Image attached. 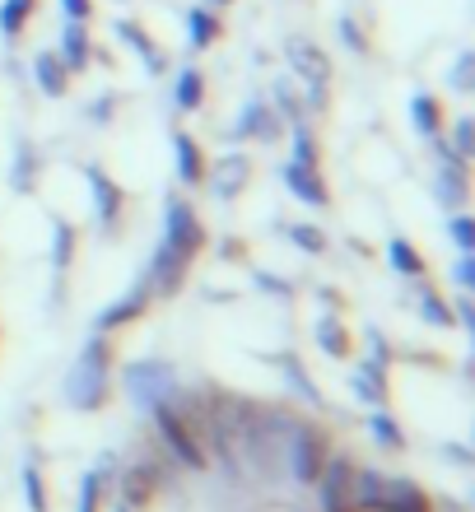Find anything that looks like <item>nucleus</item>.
Wrapping results in <instances>:
<instances>
[{
  "mask_svg": "<svg viewBox=\"0 0 475 512\" xmlns=\"http://www.w3.org/2000/svg\"><path fill=\"white\" fill-rule=\"evenodd\" d=\"M452 131H457V135H452V145H457V159H471V131H475L471 117H462V122L452 126Z\"/></svg>",
  "mask_w": 475,
  "mask_h": 512,
  "instance_id": "72a5a7b5",
  "label": "nucleus"
},
{
  "mask_svg": "<svg viewBox=\"0 0 475 512\" xmlns=\"http://www.w3.org/2000/svg\"><path fill=\"white\" fill-rule=\"evenodd\" d=\"M187 28H191V47H210L219 33V19L210 10H191L187 14Z\"/></svg>",
  "mask_w": 475,
  "mask_h": 512,
  "instance_id": "b1692460",
  "label": "nucleus"
},
{
  "mask_svg": "<svg viewBox=\"0 0 475 512\" xmlns=\"http://www.w3.org/2000/svg\"><path fill=\"white\" fill-rule=\"evenodd\" d=\"M448 233H452V243L462 247V252H471V247H475V224L466 215H452L448 219Z\"/></svg>",
  "mask_w": 475,
  "mask_h": 512,
  "instance_id": "473e14b6",
  "label": "nucleus"
},
{
  "mask_svg": "<svg viewBox=\"0 0 475 512\" xmlns=\"http://www.w3.org/2000/svg\"><path fill=\"white\" fill-rule=\"evenodd\" d=\"M378 512H429V499L415 480H382Z\"/></svg>",
  "mask_w": 475,
  "mask_h": 512,
  "instance_id": "1a4fd4ad",
  "label": "nucleus"
},
{
  "mask_svg": "<svg viewBox=\"0 0 475 512\" xmlns=\"http://www.w3.org/2000/svg\"><path fill=\"white\" fill-rule=\"evenodd\" d=\"M452 280L462 284V289H471V284H475V261H471V252H462V261L452 266Z\"/></svg>",
  "mask_w": 475,
  "mask_h": 512,
  "instance_id": "e433bc0d",
  "label": "nucleus"
},
{
  "mask_svg": "<svg viewBox=\"0 0 475 512\" xmlns=\"http://www.w3.org/2000/svg\"><path fill=\"white\" fill-rule=\"evenodd\" d=\"M322 466H326L322 443H317L303 424H294V429H289V475H294V480H317Z\"/></svg>",
  "mask_w": 475,
  "mask_h": 512,
  "instance_id": "39448f33",
  "label": "nucleus"
},
{
  "mask_svg": "<svg viewBox=\"0 0 475 512\" xmlns=\"http://www.w3.org/2000/svg\"><path fill=\"white\" fill-rule=\"evenodd\" d=\"M233 135H261V140H271V135H275L271 112L257 108V103H247L243 117H238V131H233Z\"/></svg>",
  "mask_w": 475,
  "mask_h": 512,
  "instance_id": "4be33fe9",
  "label": "nucleus"
},
{
  "mask_svg": "<svg viewBox=\"0 0 475 512\" xmlns=\"http://www.w3.org/2000/svg\"><path fill=\"white\" fill-rule=\"evenodd\" d=\"M117 33H122V38L140 52V61H145V66H150L154 75H159V70H163V52H159V42H154L150 33H140V28L131 24V19H122V24H117Z\"/></svg>",
  "mask_w": 475,
  "mask_h": 512,
  "instance_id": "f3484780",
  "label": "nucleus"
},
{
  "mask_svg": "<svg viewBox=\"0 0 475 512\" xmlns=\"http://www.w3.org/2000/svg\"><path fill=\"white\" fill-rule=\"evenodd\" d=\"M382 471H359L350 475V508H364V512H378V499H382Z\"/></svg>",
  "mask_w": 475,
  "mask_h": 512,
  "instance_id": "2eb2a0df",
  "label": "nucleus"
},
{
  "mask_svg": "<svg viewBox=\"0 0 475 512\" xmlns=\"http://www.w3.org/2000/svg\"><path fill=\"white\" fill-rule=\"evenodd\" d=\"M243 182H247V159H243V154H233V159L219 163V173H215V191H219V196H238V191H243Z\"/></svg>",
  "mask_w": 475,
  "mask_h": 512,
  "instance_id": "6ab92c4d",
  "label": "nucleus"
},
{
  "mask_svg": "<svg viewBox=\"0 0 475 512\" xmlns=\"http://www.w3.org/2000/svg\"><path fill=\"white\" fill-rule=\"evenodd\" d=\"M103 466H108V457L98 461V471H89L80 480V503H75V512H98V494H103Z\"/></svg>",
  "mask_w": 475,
  "mask_h": 512,
  "instance_id": "a878e982",
  "label": "nucleus"
},
{
  "mask_svg": "<svg viewBox=\"0 0 475 512\" xmlns=\"http://www.w3.org/2000/svg\"><path fill=\"white\" fill-rule=\"evenodd\" d=\"M103 401H108V345H103V340H89L84 354L66 373V405H75V410H98Z\"/></svg>",
  "mask_w": 475,
  "mask_h": 512,
  "instance_id": "f257e3e1",
  "label": "nucleus"
},
{
  "mask_svg": "<svg viewBox=\"0 0 475 512\" xmlns=\"http://www.w3.org/2000/svg\"><path fill=\"white\" fill-rule=\"evenodd\" d=\"M424 322H434V326H448V322H452L448 303H438V298H429V294H424Z\"/></svg>",
  "mask_w": 475,
  "mask_h": 512,
  "instance_id": "f704fd0d",
  "label": "nucleus"
},
{
  "mask_svg": "<svg viewBox=\"0 0 475 512\" xmlns=\"http://www.w3.org/2000/svg\"><path fill=\"white\" fill-rule=\"evenodd\" d=\"M317 345H322L331 359H345V354H350V336H345V326H340L336 317H322V322H317Z\"/></svg>",
  "mask_w": 475,
  "mask_h": 512,
  "instance_id": "aec40b11",
  "label": "nucleus"
},
{
  "mask_svg": "<svg viewBox=\"0 0 475 512\" xmlns=\"http://www.w3.org/2000/svg\"><path fill=\"white\" fill-rule=\"evenodd\" d=\"M173 159H177V177H182V182H201L205 177L201 145H196L187 131H173Z\"/></svg>",
  "mask_w": 475,
  "mask_h": 512,
  "instance_id": "f8f14e48",
  "label": "nucleus"
},
{
  "mask_svg": "<svg viewBox=\"0 0 475 512\" xmlns=\"http://www.w3.org/2000/svg\"><path fill=\"white\" fill-rule=\"evenodd\" d=\"M257 280H261V284H266V289H271V294H285V284L275 280V275H257Z\"/></svg>",
  "mask_w": 475,
  "mask_h": 512,
  "instance_id": "37998d69",
  "label": "nucleus"
},
{
  "mask_svg": "<svg viewBox=\"0 0 475 512\" xmlns=\"http://www.w3.org/2000/svg\"><path fill=\"white\" fill-rule=\"evenodd\" d=\"M322 475V512H345L350 508V461L345 457H336L326 471H317Z\"/></svg>",
  "mask_w": 475,
  "mask_h": 512,
  "instance_id": "6e6552de",
  "label": "nucleus"
},
{
  "mask_svg": "<svg viewBox=\"0 0 475 512\" xmlns=\"http://www.w3.org/2000/svg\"><path fill=\"white\" fill-rule=\"evenodd\" d=\"M289 61H294V70H299L303 80L313 84V103H322V89H326V75H331V61H326L322 52H317L313 42H289Z\"/></svg>",
  "mask_w": 475,
  "mask_h": 512,
  "instance_id": "0eeeda50",
  "label": "nucleus"
},
{
  "mask_svg": "<svg viewBox=\"0 0 475 512\" xmlns=\"http://www.w3.org/2000/svg\"><path fill=\"white\" fill-rule=\"evenodd\" d=\"M61 5H66V14H70V19H80V24H84V19H89V0H61Z\"/></svg>",
  "mask_w": 475,
  "mask_h": 512,
  "instance_id": "ea45409f",
  "label": "nucleus"
},
{
  "mask_svg": "<svg viewBox=\"0 0 475 512\" xmlns=\"http://www.w3.org/2000/svg\"><path fill=\"white\" fill-rule=\"evenodd\" d=\"M452 84H457V89L471 84V52H462V61H457V70H452Z\"/></svg>",
  "mask_w": 475,
  "mask_h": 512,
  "instance_id": "58836bf2",
  "label": "nucleus"
},
{
  "mask_svg": "<svg viewBox=\"0 0 475 512\" xmlns=\"http://www.w3.org/2000/svg\"><path fill=\"white\" fill-rule=\"evenodd\" d=\"M275 94H280V108L289 112V117H294V122H299V98H294V89H289V84H280V89H275Z\"/></svg>",
  "mask_w": 475,
  "mask_h": 512,
  "instance_id": "4c0bfd02",
  "label": "nucleus"
},
{
  "mask_svg": "<svg viewBox=\"0 0 475 512\" xmlns=\"http://www.w3.org/2000/svg\"><path fill=\"white\" fill-rule=\"evenodd\" d=\"M154 419H159V433H163V443L173 447V457L187 466V471H205V452L196 447V438H191V429H187V419L177 415L173 405L163 401V405H154L150 410Z\"/></svg>",
  "mask_w": 475,
  "mask_h": 512,
  "instance_id": "7ed1b4c3",
  "label": "nucleus"
},
{
  "mask_svg": "<svg viewBox=\"0 0 475 512\" xmlns=\"http://www.w3.org/2000/svg\"><path fill=\"white\" fill-rule=\"evenodd\" d=\"M145 298H150V284H145V275H140V284L131 289V294L122 298V303H112V308H103L98 312V326L108 331V326H122V322H131L140 308H145Z\"/></svg>",
  "mask_w": 475,
  "mask_h": 512,
  "instance_id": "4468645a",
  "label": "nucleus"
},
{
  "mask_svg": "<svg viewBox=\"0 0 475 512\" xmlns=\"http://www.w3.org/2000/svg\"><path fill=\"white\" fill-rule=\"evenodd\" d=\"M285 187L299 196V201L308 205H326V187H322V177H317V168H308V163H285Z\"/></svg>",
  "mask_w": 475,
  "mask_h": 512,
  "instance_id": "9d476101",
  "label": "nucleus"
},
{
  "mask_svg": "<svg viewBox=\"0 0 475 512\" xmlns=\"http://www.w3.org/2000/svg\"><path fill=\"white\" fill-rule=\"evenodd\" d=\"M201 224H196V215H191V205L187 201H168V229H163V243H173L182 247V252H196L201 247Z\"/></svg>",
  "mask_w": 475,
  "mask_h": 512,
  "instance_id": "423d86ee",
  "label": "nucleus"
},
{
  "mask_svg": "<svg viewBox=\"0 0 475 512\" xmlns=\"http://www.w3.org/2000/svg\"><path fill=\"white\" fill-rule=\"evenodd\" d=\"M201 98H205V75L196 66H187L182 75H177V94H173V103L182 112H191V108H201Z\"/></svg>",
  "mask_w": 475,
  "mask_h": 512,
  "instance_id": "a211bd4d",
  "label": "nucleus"
},
{
  "mask_svg": "<svg viewBox=\"0 0 475 512\" xmlns=\"http://www.w3.org/2000/svg\"><path fill=\"white\" fill-rule=\"evenodd\" d=\"M52 266H56V275H61V270H66V256H70V243H75V233L66 229V224H61V219H56L52 224Z\"/></svg>",
  "mask_w": 475,
  "mask_h": 512,
  "instance_id": "7c9ffc66",
  "label": "nucleus"
},
{
  "mask_svg": "<svg viewBox=\"0 0 475 512\" xmlns=\"http://www.w3.org/2000/svg\"><path fill=\"white\" fill-rule=\"evenodd\" d=\"M61 66L66 70H84L89 66V56H94V47H89V33H84V24L80 19H70L66 24V33H61Z\"/></svg>",
  "mask_w": 475,
  "mask_h": 512,
  "instance_id": "9b49d317",
  "label": "nucleus"
},
{
  "mask_svg": "<svg viewBox=\"0 0 475 512\" xmlns=\"http://www.w3.org/2000/svg\"><path fill=\"white\" fill-rule=\"evenodd\" d=\"M289 243H299L303 252H322L326 238H322V229H313V224H294V229H289Z\"/></svg>",
  "mask_w": 475,
  "mask_h": 512,
  "instance_id": "2f4dec72",
  "label": "nucleus"
},
{
  "mask_svg": "<svg viewBox=\"0 0 475 512\" xmlns=\"http://www.w3.org/2000/svg\"><path fill=\"white\" fill-rule=\"evenodd\" d=\"M387 256H392V266L401 270V275H410V280H420V275H424L420 252H415L406 238H392V243H387Z\"/></svg>",
  "mask_w": 475,
  "mask_h": 512,
  "instance_id": "412c9836",
  "label": "nucleus"
},
{
  "mask_svg": "<svg viewBox=\"0 0 475 512\" xmlns=\"http://www.w3.org/2000/svg\"><path fill=\"white\" fill-rule=\"evenodd\" d=\"M457 312H462L466 326H475V308H471V298H466V294H462V303H457Z\"/></svg>",
  "mask_w": 475,
  "mask_h": 512,
  "instance_id": "79ce46f5",
  "label": "nucleus"
},
{
  "mask_svg": "<svg viewBox=\"0 0 475 512\" xmlns=\"http://www.w3.org/2000/svg\"><path fill=\"white\" fill-rule=\"evenodd\" d=\"M354 396H359V401H373V405H382V396H387V382H382V368L373 364V368H364V373H359V378H354Z\"/></svg>",
  "mask_w": 475,
  "mask_h": 512,
  "instance_id": "5701e85b",
  "label": "nucleus"
},
{
  "mask_svg": "<svg viewBox=\"0 0 475 512\" xmlns=\"http://www.w3.org/2000/svg\"><path fill=\"white\" fill-rule=\"evenodd\" d=\"M187 261H191V256L182 252V247L159 243L154 261L140 270V275H145V284H150V294H177V284H182V275H187Z\"/></svg>",
  "mask_w": 475,
  "mask_h": 512,
  "instance_id": "20e7f679",
  "label": "nucleus"
},
{
  "mask_svg": "<svg viewBox=\"0 0 475 512\" xmlns=\"http://www.w3.org/2000/svg\"><path fill=\"white\" fill-rule=\"evenodd\" d=\"M285 378H289V387L299 391V396H303V401H308V405H317V401H322V396H317V387H313V378L303 373V364H299V359H285Z\"/></svg>",
  "mask_w": 475,
  "mask_h": 512,
  "instance_id": "c756f323",
  "label": "nucleus"
},
{
  "mask_svg": "<svg viewBox=\"0 0 475 512\" xmlns=\"http://www.w3.org/2000/svg\"><path fill=\"white\" fill-rule=\"evenodd\" d=\"M340 33L350 38V47H364V38H359V28H354V19H345V24H340Z\"/></svg>",
  "mask_w": 475,
  "mask_h": 512,
  "instance_id": "a19ab883",
  "label": "nucleus"
},
{
  "mask_svg": "<svg viewBox=\"0 0 475 512\" xmlns=\"http://www.w3.org/2000/svg\"><path fill=\"white\" fill-rule=\"evenodd\" d=\"M28 14H33V0H5V5H0V33L14 38V33L24 28Z\"/></svg>",
  "mask_w": 475,
  "mask_h": 512,
  "instance_id": "cd10ccee",
  "label": "nucleus"
},
{
  "mask_svg": "<svg viewBox=\"0 0 475 512\" xmlns=\"http://www.w3.org/2000/svg\"><path fill=\"white\" fill-rule=\"evenodd\" d=\"M410 117H415V126H420V135H429V140L438 135V108H434V98L429 94L410 98Z\"/></svg>",
  "mask_w": 475,
  "mask_h": 512,
  "instance_id": "393cba45",
  "label": "nucleus"
},
{
  "mask_svg": "<svg viewBox=\"0 0 475 512\" xmlns=\"http://www.w3.org/2000/svg\"><path fill=\"white\" fill-rule=\"evenodd\" d=\"M122 387H126V396H131L136 410H154V405L173 401L177 378H173V368L159 364V359H140V364H131L122 373Z\"/></svg>",
  "mask_w": 475,
  "mask_h": 512,
  "instance_id": "f03ea898",
  "label": "nucleus"
},
{
  "mask_svg": "<svg viewBox=\"0 0 475 512\" xmlns=\"http://www.w3.org/2000/svg\"><path fill=\"white\" fill-rule=\"evenodd\" d=\"M28 168H33L28 145H19V159H14V191H28Z\"/></svg>",
  "mask_w": 475,
  "mask_h": 512,
  "instance_id": "c9c22d12",
  "label": "nucleus"
},
{
  "mask_svg": "<svg viewBox=\"0 0 475 512\" xmlns=\"http://www.w3.org/2000/svg\"><path fill=\"white\" fill-rule=\"evenodd\" d=\"M84 177H89V187H94V210L103 224H112V219L122 215V191L112 187L108 177L98 173V168H84Z\"/></svg>",
  "mask_w": 475,
  "mask_h": 512,
  "instance_id": "ddd939ff",
  "label": "nucleus"
},
{
  "mask_svg": "<svg viewBox=\"0 0 475 512\" xmlns=\"http://www.w3.org/2000/svg\"><path fill=\"white\" fill-rule=\"evenodd\" d=\"M368 429H373V438H378L382 447H406V433L396 429V419L382 415V410H373V415H368Z\"/></svg>",
  "mask_w": 475,
  "mask_h": 512,
  "instance_id": "bb28decb",
  "label": "nucleus"
},
{
  "mask_svg": "<svg viewBox=\"0 0 475 512\" xmlns=\"http://www.w3.org/2000/svg\"><path fill=\"white\" fill-rule=\"evenodd\" d=\"M24 499H28V512H47V489H42V475L33 461L24 466Z\"/></svg>",
  "mask_w": 475,
  "mask_h": 512,
  "instance_id": "c85d7f7f",
  "label": "nucleus"
},
{
  "mask_svg": "<svg viewBox=\"0 0 475 512\" xmlns=\"http://www.w3.org/2000/svg\"><path fill=\"white\" fill-rule=\"evenodd\" d=\"M33 75H38L42 94H52V98L66 94V66H61V56H56V52H38V56H33Z\"/></svg>",
  "mask_w": 475,
  "mask_h": 512,
  "instance_id": "dca6fc26",
  "label": "nucleus"
},
{
  "mask_svg": "<svg viewBox=\"0 0 475 512\" xmlns=\"http://www.w3.org/2000/svg\"><path fill=\"white\" fill-rule=\"evenodd\" d=\"M219 5H224V0H219Z\"/></svg>",
  "mask_w": 475,
  "mask_h": 512,
  "instance_id": "c03bdc74",
  "label": "nucleus"
}]
</instances>
